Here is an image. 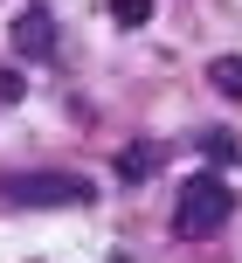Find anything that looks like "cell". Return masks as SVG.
Instances as JSON below:
<instances>
[{
	"label": "cell",
	"mask_w": 242,
	"mask_h": 263,
	"mask_svg": "<svg viewBox=\"0 0 242 263\" xmlns=\"http://www.w3.org/2000/svg\"><path fill=\"white\" fill-rule=\"evenodd\" d=\"M0 201L7 208H90L97 180H83V173H7Z\"/></svg>",
	"instance_id": "6da1fadb"
},
{
	"label": "cell",
	"mask_w": 242,
	"mask_h": 263,
	"mask_svg": "<svg viewBox=\"0 0 242 263\" xmlns=\"http://www.w3.org/2000/svg\"><path fill=\"white\" fill-rule=\"evenodd\" d=\"M229 208H235L229 180H221V173H194V180L180 187L173 229H180V236H208V229H221V222H229Z\"/></svg>",
	"instance_id": "7a4b0ae2"
},
{
	"label": "cell",
	"mask_w": 242,
	"mask_h": 263,
	"mask_svg": "<svg viewBox=\"0 0 242 263\" xmlns=\"http://www.w3.org/2000/svg\"><path fill=\"white\" fill-rule=\"evenodd\" d=\"M14 49L49 63V55H55V14H49V7H21V21H14Z\"/></svg>",
	"instance_id": "3957f363"
},
{
	"label": "cell",
	"mask_w": 242,
	"mask_h": 263,
	"mask_svg": "<svg viewBox=\"0 0 242 263\" xmlns=\"http://www.w3.org/2000/svg\"><path fill=\"white\" fill-rule=\"evenodd\" d=\"M208 83H215L221 97H242V55H215V63H208Z\"/></svg>",
	"instance_id": "277c9868"
},
{
	"label": "cell",
	"mask_w": 242,
	"mask_h": 263,
	"mask_svg": "<svg viewBox=\"0 0 242 263\" xmlns=\"http://www.w3.org/2000/svg\"><path fill=\"white\" fill-rule=\"evenodd\" d=\"M152 166H159V145H125V159H118V173H125V180H146Z\"/></svg>",
	"instance_id": "5b68a950"
},
{
	"label": "cell",
	"mask_w": 242,
	"mask_h": 263,
	"mask_svg": "<svg viewBox=\"0 0 242 263\" xmlns=\"http://www.w3.org/2000/svg\"><path fill=\"white\" fill-rule=\"evenodd\" d=\"M111 14H118L125 28H138V21H146V14H152V0H111Z\"/></svg>",
	"instance_id": "8992f818"
},
{
	"label": "cell",
	"mask_w": 242,
	"mask_h": 263,
	"mask_svg": "<svg viewBox=\"0 0 242 263\" xmlns=\"http://www.w3.org/2000/svg\"><path fill=\"white\" fill-rule=\"evenodd\" d=\"M0 104H21V77L14 69H0Z\"/></svg>",
	"instance_id": "52a82bcc"
}]
</instances>
